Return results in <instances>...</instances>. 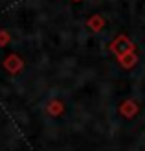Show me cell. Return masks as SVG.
Masks as SVG:
<instances>
[{
	"instance_id": "52a82bcc",
	"label": "cell",
	"mask_w": 145,
	"mask_h": 151,
	"mask_svg": "<svg viewBox=\"0 0 145 151\" xmlns=\"http://www.w3.org/2000/svg\"><path fill=\"white\" fill-rule=\"evenodd\" d=\"M11 41V35L7 29H0V48H6Z\"/></svg>"
},
{
	"instance_id": "3957f363",
	"label": "cell",
	"mask_w": 145,
	"mask_h": 151,
	"mask_svg": "<svg viewBox=\"0 0 145 151\" xmlns=\"http://www.w3.org/2000/svg\"><path fill=\"white\" fill-rule=\"evenodd\" d=\"M118 111H119V114L123 116V118L131 120V118H134L136 114H138L140 107H138V103L132 101V100H123V101L118 105Z\"/></svg>"
},
{
	"instance_id": "6da1fadb",
	"label": "cell",
	"mask_w": 145,
	"mask_h": 151,
	"mask_svg": "<svg viewBox=\"0 0 145 151\" xmlns=\"http://www.w3.org/2000/svg\"><path fill=\"white\" fill-rule=\"evenodd\" d=\"M109 50L112 52L116 57H121V55H125L129 54V52H136V44L134 41H131L127 35H118V37H114V41L109 44Z\"/></svg>"
},
{
	"instance_id": "277c9868",
	"label": "cell",
	"mask_w": 145,
	"mask_h": 151,
	"mask_svg": "<svg viewBox=\"0 0 145 151\" xmlns=\"http://www.w3.org/2000/svg\"><path fill=\"white\" fill-rule=\"evenodd\" d=\"M118 63L121 65V68L131 70L132 66H134L136 63H138V55H136V52H129V54H125V55L118 57Z\"/></svg>"
},
{
	"instance_id": "5b68a950",
	"label": "cell",
	"mask_w": 145,
	"mask_h": 151,
	"mask_svg": "<svg viewBox=\"0 0 145 151\" xmlns=\"http://www.w3.org/2000/svg\"><path fill=\"white\" fill-rule=\"evenodd\" d=\"M103 26H105V19L101 17V15H92V17L86 20V28L90 29V32H94V33L101 32Z\"/></svg>"
},
{
	"instance_id": "8992f818",
	"label": "cell",
	"mask_w": 145,
	"mask_h": 151,
	"mask_svg": "<svg viewBox=\"0 0 145 151\" xmlns=\"http://www.w3.org/2000/svg\"><path fill=\"white\" fill-rule=\"evenodd\" d=\"M46 112L50 116H61L64 112V103L61 100H51L48 105H46Z\"/></svg>"
},
{
	"instance_id": "ba28073f",
	"label": "cell",
	"mask_w": 145,
	"mask_h": 151,
	"mask_svg": "<svg viewBox=\"0 0 145 151\" xmlns=\"http://www.w3.org/2000/svg\"><path fill=\"white\" fill-rule=\"evenodd\" d=\"M74 2H81V0H74Z\"/></svg>"
},
{
	"instance_id": "7a4b0ae2",
	"label": "cell",
	"mask_w": 145,
	"mask_h": 151,
	"mask_svg": "<svg viewBox=\"0 0 145 151\" xmlns=\"http://www.w3.org/2000/svg\"><path fill=\"white\" fill-rule=\"evenodd\" d=\"M24 66H26V63H24V59H22L19 54H7L6 57H4V61H2V68L7 72V74H20L22 70H24Z\"/></svg>"
}]
</instances>
